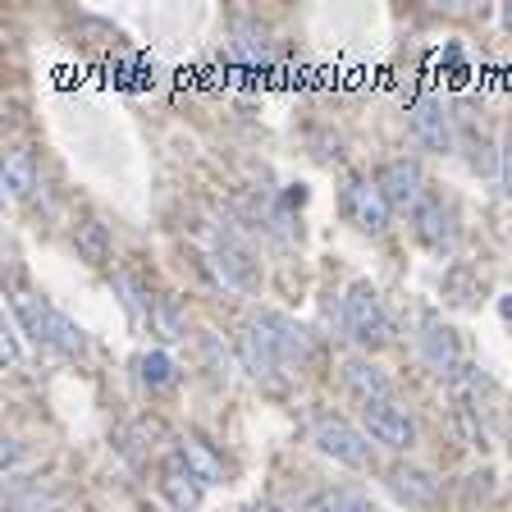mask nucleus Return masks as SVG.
I'll return each mask as SVG.
<instances>
[{
    "label": "nucleus",
    "instance_id": "nucleus-8",
    "mask_svg": "<svg viewBox=\"0 0 512 512\" xmlns=\"http://www.w3.org/2000/svg\"><path fill=\"white\" fill-rule=\"evenodd\" d=\"M421 357H426V366L435 375H453L462 366V348H458V330L453 325H444L439 316H426L421 320Z\"/></svg>",
    "mask_w": 512,
    "mask_h": 512
},
{
    "label": "nucleus",
    "instance_id": "nucleus-3",
    "mask_svg": "<svg viewBox=\"0 0 512 512\" xmlns=\"http://www.w3.org/2000/svg\"><path fill=\"white\" fill-rule=\"evenodd\" d=\"M316 448L325 458L343 462V467H352V471L371 467V444H366V435L357 426H348V421H339V416L316 421Z\"/></svg>",
    "mask_w": 512,
    "mask_h": 512
},
{
    "label": "nucleus",
    "instance_id": "nucleus-1",
    "mask_svg": "<svg viewBox=\"0 0 512 512\" xmlns=\"http://www.w3.org/2000/svg\"><path fill=\"white\" fill-rule=\"evenodd\" d=\"M343 334H348L352 343L362 352H375L389 343V316H384V302L380 293H375L366 279H357V284L348 288V298H343Z\"/></svg>",
    "mask_w": 512,
    "mask_h": 512
},
{
    "label": "nucleus",
    "instance_id": "nucleus-30",
    "mask_svg": "<svg viewBox=\"0 0 512 512\" xmlns=\"http://www.w3.org/2000/svg\"><path fill=\"white\" fill-rule=\"evenodd\" d=\"M503 23H508V28H512V0H508V5H503Z\"/></svg>",
    "mask_w": 512,
    "mask_h": 512
},
{
    "label": "nucleus",
    "instance_id": "nucleus-2",
    "mask_svg": "<svg viewBox=\"0 0 512 512\" xmlns=\"http://www.w3.org/2000/svg\"><path fill=\"white\" fill-rule=\"evenodd\" d=\"M343 215H348L362 234L380 238L384 229H389V215H394V206H389V197H384L380 183L371 179H348V188H343Z\"/></svg>",
    "mask_w": 512,
    "mask_h": 512
},
{
    "label": "nucleus",
    "instance_id": "nucleus-5",
    "mask_svg": "<svg viewBox=\"0 0 512 512\" xmlns=\"http://www.w3.org/2000/svg\"><path fill=\"white\" fill-rule=\"evenodd\" d=\"M366 435L375 439V444L384 448H394V453H407V448L416 444V426H412V416H407L403 403H371L366 407Z\"/></svg>",
    "mask_w": 512,
    "mask_h": 512
},
{
    "label": "nucleus",
    "instance_id": "nucleus-28",
    "mask_svg": "<svg viewBox=\"0 0 512 512\" xmlns=\"http://www.w3.org/2000/svg\"><path fill=\"white\" fill-rule=\"evenodd\" d=\"M343 494H348V512H375V503L362 490H343Z\"/></svg>",
    "mask_w": 512,
    "mask_h": 512
},
{
    "label": "nucleus",
    "instance_id": "nucleus-14",
    "mask_svg": "<svg viewBox=\"0 0 512 512\" xmlns=\"http://www.w3.org/2000/svg\"><path fill=\"white\" fill-rule=\"evenodd\" d=\"M10 316L23 325V334L37 343H46L51 348V325H55V307L42 298V293H28V288H19L10 298Z\"/></svg>",
    "mask_w": 512,
    "mask_h": 512
},
{
    "label": "nucleus",
    "instance_id": "nucleus-15",
    "mask_svg": "<svg viewBox=\"0 0 512 512\" xmlns=\"http://www.w3.org/2000/svg\"><path fill=\"white\" fill-rule=\"evenodd\" d=\"M343 384H348V389L362 398L366 407H371V403H389V398H394V384H389V375H384L380 366L371 362V357H352V362L343 366Z\"/></svg>",
    "mask_w": 512,
    "mask_h": 512
},
{
    "label": "nucleus",
    "instance_id": "nucleus-9",
    "mask_svg": "<svg viewBox=\"0 0 512 512\" xmlns=\"http://www.w3.org/2000/svg\"><path fill=\"white\" fill-rule=\"evenodd\" d=\"M202 270L220 288H229V293H252V288H256V266L247 261L243 252H238L234 243H220L215 252H206L202 256Z\"/></svg>",
    "mask_w": 512,
    "mask_h": 512
},
{
    "label": "nucleus",
    "instance_id": "nucleus-17",
    "mask_svg": "<svg viewBox=\"0 0 512 512\" xmlns=\"http://www.w3.org/2000/svg\"><path fill=\"white\" fill-rule=\"evenodd\" d=\"M138 384L147 394H170L174 384H179V366L170 362V352H142L138 357Z\"/></svg>",
    "mask_w": 512,
    "mask_h": 512
},
{
    "label": "nucleus",
    "instance_id": "nucleus-11",
    "mask_svg": "<svg viewBox=\"0 0 512 512\" xmlns=\"http://www.w3.org/2000/svg\"><path fill=\"white\" fill-rule=\"evenodd\" d=\"M234 348H238V362H243V371L252 375L256 384H270V380H275V371L284 366V362H279V352L270 348V339L261 334V325H256V320L238 330Z\"/></svg>",
    "mask_w": 512,
    "mask_h": 512
},
{
    "label": "nucleus",
    "instance_id": "nucleus-24",
    "mask_svg": "<svg viewBox=\"0 0 512 512\" xmlns=\"http://www.w3.org/2000/svg\"><path fill=\"white\" fill-rule=\"evenodd\" d=\"M0 362L10 366H23V348H19V330H14V320H5V325H0Z\"/></svg>",
    "mask_w": 512,
    "mask_h": 512
},
{
    "label": "nucleus",
    "instance_id": "nucleus-27",
    "mask_svg": "<svg viewBox=\"0 0 512 512\" xmlns=\"http://www.w3.org/2000/svg\"><path fill=\"white\" fill-rule=\"evenodd\" d=\"M490 471H471L467 476V485H462V494H467V499H476V494H490Z\"/></svg>",
    "mask_w": 512,
    "mask_h": 512
},
{
    "label": "nucleus",
    "instance_id": "nucleus-16",
    "mask_svg": "<svg viewBox=\"0 0 512 512\" xmlns=\"http://www.w3.org/2000/svg\"><path fill=\"white\" fill-rule=\"evenodd\" d=\"M0 183L10 192L14 202H28L37 192V165H32V151L28 147H10L5 160H0Z\"/></svg>",
    "mask_w": 512,
    "mask_h": 512
},
{
    "label": "nucleus",
    "instance_id": "nucleus-29",
    "mask_svg": "<svg viewBox=\"0 0 512 512\" xmlns=\"http://www.w3.org/2000/svg\"><path fill=\"white\" fill-rule=\"evenodd\" d=\"M499 311L512 320V293H503V298H499Z\"/></svg>",
    "mask_w": 512,
    "mask_h": 512
},
{
    "label": "nucleus",
    "instance_id": "nucleus-18",
    "mask_svg": "<svg viewBox=\"0 0 512 512\" xmlns=\"http://www.w3.org/2000/svg\"><path fill=\"white\" fill-rule=\"evenodd\" d=\"M179 458L188 462V467L197 471V476H202L206 485H220V480H224V462H220V453H215V448L206 444L202 435H183V439H179Z\"/></svg>",
    "mask_w": 512,
    "mask_h": 512
},
{
    "label": "nucleus",
    "instance_id": "nucleus-12",
    "mask_svg": "<svg viewBox=\"0 0 512 512\" xmlns=\"http://www.w3.org/2000/svg\"><path fill=\"white\" fill-rule=\"evenodd\" d=\"M416 220V238L426 247H435V252H448V247L458 243V229H453V206L439 202V197H430L426 192V202L412 211Z\"/></svg>",
    "mask_w": 512,
    "mask_h": 512
},
{
    "label": "nucleus",
    "instance_id": "nucleus-10",
    "mask_svg": "<svg viewBox=\"0 0 512 512\" xmlns=\"http://www.w3.org/2000/svg\"><path fill=\"white\" fill-rule=\"evenodd\" d=\"M160 494H165V503H170V508L192 512L197 503H202V494H206V480L197 476V471H192L179 453H174V458L160 462Z\"/></svg>",
    "mask_w": 512,
    "mask_h": 512
},
{
    "label": "nucleus",
    "instance_id": "nucleus-20",
    "mask_svg": "<svg viewBox=\"0 0 512 512\" xmlns=\"http://www.w3.org/2000/svg\"><path fill=\"white\" fill-rule=\"evenodd\" d=\"M51 348L64 352V357H83L87 352V334L78 320H69L64 311H55V325H51Z\"/></svg>",
    "mask_w": 512,
    "mask_h": 512
},
{
    "label": "nucleus",
    "instance_id": "nucleus-19",
    "mask_svg": "<svg viewBox=\"0 0 512 512\" xmlns=\"http://www.w3.org/2000/svg\"><path fill=\"white\" fill-rule=\"evenodd\" d=\"M74 247H78V256H83L87 266H106L110 252H115V243H110V229L96 220V215L74 229Z\"/></svg>",
    "mask_w": 512,
    "mask_h": 512
},
{
    "label": "nucleus",
    "instance_id": "nucleus-25",
    "mask_svg": "<svg viewBox=\"0 0 512 512\" xmlns=\"http://www.w3.org/2000/svg\"><path fill=\"white\" fill-rule=\"evenodd\" d=\"M499 183L512 197V133H503V142H499Z\"/></svg>",
    "mask_w": 512,
    "mask_h": 512
},
{
    "label": "nucleus",
    "instance_id": "nucleus-23",
    "mask_svg": "<svg viewBox=\"0 0 512 512\" xmlns=\"http://www.w3.org/2000/svg\"><path fill=\"white\" fill-rule=\"evenodd\" d=\"M115 288H119V298H124V311H128L133 320H147V316H151V302H156V298H147L133 275H119Z\"/></svg>",
    "mask_w": 512,
    "mask_h": 512
},
{
    "label": "nucleus",
    "instance_id": "nucleus-13",
    "mask_svg": "<svg viewBox=\"0 0 512 512\" xmlns=\"http://www.w3.org/2000/svg\"><path fill=\"white\" fill-rule=\"evenodd\" d=\"M384 480H389V490H394L407 508H430V503L439 499V480L430 476L426 467H412V462H394Z\"/></svg>",
    "mask_w": 512,
    "mask_h": 512
},
{
    "label": "nucleus",
    "instance_id": "nucleus-31",
    "mask_svg": "<svg viewBox=\"0 0 512 512\" xmlns=\"http://www.w3.org/2000/svg\"><path fill=\"white\" fill-rule=\"evenodd\" d=\"M10 512H32V508H10Z\"/></svg>",
    "mask_w": 512,
    "mask_h": 512
},
{
    "label": "nucleus",
    "instance_id": "nucleus-26",
    "mask_svg": "<svg viewBox=\"0 0 512 512\" xmlns=\"http://www.w3.org/2000/svg\"><path fill=\"white\" fill-rule=\"evenodd\" d=\"M19 462H23V444H19V439H5V444H0V467L14 471Z\"/></svg>",
    "mask_w": 512,
    "mask_h": 512
},
{
    "label": "nucleus",
    "instance_id": "nucleus-6",
    "mask_svg": "<svg viewBox=\"0 0 512 512\" xmlns=\"http://www.w3.org/2000/svg\"><path fill=\"white\" fill-rule=\"evenodd\" d=\"M256 325H261V334L270 339V348L279 352V362L284 366H302L311 357V334L302 330L293 316H284V311H261Z\"/></svg>",
    "mask_w": 512,
    "mask_h": 512
},
{
    "label": "nucleus",
    "instance_id": "nucleus-21",
    "mask_svg": "<svg viewBox=\"0 0 512 512\" xmlns=\"http://www.w3.org/2000/svg\"><path fill=\"white\" fill-rule=\"evenodd\" d=\"M229 60H247V64H266V60H270L266 32H256V28H238V32H234V42H229Z\"/></svg>",
    "mask_w": 512,
    "mask_h": 512
},
{
    "label": "nucleus",
    "instance_id": "nucleus-22",
    "mask_svg": "<svg viewBox=\"0 0 512 512\" xmlns=\"http://www.w3.org/2000/svg\"><path fill=\"white\" fill-rule=\"evenodd\" d=\"M151 325H156L160 339H183V320H179V302L174 298H156L151 302Z\"/></svg>",
    "mask_w": 512,
    "mask_h": 512
},
{
    "label": "nucleus",
    "instance_id": "nucleus-7",
    "mask_svg": "<svg viewBox=\"0 0 512 512\" xmlns=\"http://www.w3.org/2000/svg\"><path fill=\"white\" fill-rule=\"evenodd\" d=\"M412 138L421 142L426 151H453V115H448V106L444 101H435V96H421L412 106Z\"/></svg>",
    "mask_w": 512,
    "mask_h": 512
},
{
    "label": "nucleus",
    "instance_id": "nucleus-4",
    "mask_svg": "<svg viewBox=\"0 0 512 512\" xmlns=\"http://www.w3.org/2000/svg\"><path fill=\"white\" fill-rule=\"evenodd\" d=\"M375 183L384 188V197H389L394 211H416V206L426 202V170H421V160H412V156L389 160Z\"/></svg>",
    "mask_w": 512,
    "mask_h": 512
}]
</instances>
